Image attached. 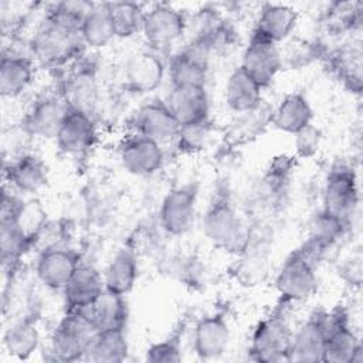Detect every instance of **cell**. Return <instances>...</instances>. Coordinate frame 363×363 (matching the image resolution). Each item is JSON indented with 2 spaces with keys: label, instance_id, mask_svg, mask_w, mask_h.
<instances>
[{
  "label": "cell",
  "instance_id": "9",
  "mask_svg": "<svg viewBox=\"0 0 363 363\" xmlns=\"http://www.w3.org/2000/svg\"><path fill=\"white\" fill-rule=\"evenodd\" d=\"M187 20L183 11L172 4H155L145 14L142 35L150 50L156 52L166 51L186 31Z\"/></svg>",
  "mask_w": 363,
  "mask_h": 363
},
{
  "label": "cell",
  "instance_id": "29",
  "mask_svg": "<svg viewBox=\"0 0 363 363\" xmlns=\"http://www.w3.org/2000/svg\"><path fill=\"white\" fill-rule=\"evenodd\" d=\"M34 60L23 54H3L0 62V94L4 98L21 95L33 82Z\"/></svg>",
  "mask_w": 363,
  "mask_h": 363
},
{
  "label": "cell",
  "instance_id": "38",
  "mask_svg": "<svg viewBox=\"0 0 363 363\" xmlns=\"http://www.w3.org/2000/svg\"><path fill=\"white\" fill-rule=\"evenodd\" d=\"M182 332L180 329L172 332L167 337L152 343L146 352L145 359L150 363H173L182 360Z\"/></svg>",
  "mask_w": 363,
  "mask_h": 363
},
{
  "label": "cell",
  "instance_id": "8",
  "mask_svg": "<svg viewBox=\"0 0 363 363\" xmlns=\"http://www.w3.org/2000/svg\"><path fill=\"white\" fill-rule=\"evenodd\" d=\"M359 204V183L352 166L335 163L326 174L323 186V210L350 223Z\"/></svg>",
  "mask_w": 363,
  "mask_h": 363
},
{
  "label": "cell",
  "instance_id": "36",
  "mask_svg": "<svg viewBox=\"0 0 363 363\" xmlns=\"http://www.w3.org/2000/svg\"><path fill=\"white\" fill-rule=\"evenodd\" d=\"M95 3L85 0H67L51 4L44 18L75 33L81 31V27L94 9Z\"/></svg>",
  "mask_w": 363,
  "mask_h": 363
},
{
  "label": "cell",
  "instance_id": "11",
  "mask_svg": "<svg viewBox=\"0 0 363 363\" xmlns=\"http://www.w3.org/2000/svg\"><path fill=\"white\" fill-rule=\"evenodd\" d=\"M133 130L160 145L173 142L179 133L180 123L164 102V99H150L139 106L133 116Z\"/></svg>",
  "mask_w": 363,
  "mask_h": 363
},
{
  "label": "cell",
  "instance_id": "26",
  "mask_svg": "<svg viewBox=\"0 0 363 363\" xmlns=\"http://www.w3.org/2000/svg\"><path fill=\"white\" fill-rule=\"evenodd\" d=\"M349 221L342 220L326 210L315 214L309 224L308 240L302 245L316 261L329 251L346 233Z\"/></svg>",
  "mask_w": 363,
  "mask_h": 363
},
{
  "label": "cell",
  "instance_id": "22",
  "mask_svg": "<svg viewBox=\"0 0 363 363\" xmlns=\"http://www.w3.org/2000/svg\"><path fill=\"white\" fill-rule=\"evenodd\" d=\"M4 177L20 193H38L48 182V169L44 160L33 153H23L4 166Z\"/></svg>",
  "mask_w": 363,
  "mask_h": 363
},
{
  "label": "cell",
  "instance_id": "13",
  "mask_svg": "<svg viewBox=\"0 0 363 363\" xmlns=\"http://www.w3.org/2000/svg\"><path fill=\"white\" fill-rule=\"evenodd\" d=\"M164 62L159 52L140 50L128 57L123 65L125 88L133 94H149L157 89L164 77Z\"/></svg>",
  "mask_w": 363,
  "mask_h": 363
},
{
  "label": "cell",
  "instance_id": "18",
  "mask_svg": "<svg viewBox=\"0 0 363 363\" xmlns=\"http://www.w3.org/2000/svg\"><path fill=\"white\" fill-rule=\"evenodd\" d=\"M96 125L92 115L68 106L65 118L57 132L55 143L65 155H82L96 140Z\"/></svg>",
  "mask_w": 363,
  "mask_h": 363
},
{
  "label": "cell",
  "instance_id": "37",
  "mask_svg": "<svg viewBox=\"0 0 363 363\" xmlns=\"http://www.w3.org/2000/svg\"><path fill=\"white\" fill-rule=\"evenodd\" d=\"M213 135V122L210 118L187 125H182L174 139L176 149L182 155H194L201 152Z\"/></svg>",
  "mask_w": 363,
  "mask_h": 363
},
{
  "label": "cell",
  "instance_id": "24",
  "mask_svg": "<svg viewBox=\"0 0 363 363\" xmlns=\"http://www.w3.org/2000/svg\"><path fill=\"white\" fill-rule=\"evenodd\" d=\"M298 18L299 13L288 4L265 3L258 13L252 34L278 44L294 31Z\"/></svg>",
  "mask_w": 363,
  "mask_h": 363
},
{
  "label": "cell",
  "instance_id": "3",
  "mask_svg": "<svg viewBox=\"0 0 363 363\" xmlns=\"http://www.w3.org/2000/svg\"><path fill=\"white\" fill-rule=\"evenodd\" d=\"M315 262L316 259L303 247L286 257L275 278V288L282 303L303 302L313 295L318 286Z\"/></svg>",
  "mask_w": 363,
  "mask_h": 363
},
{
  "label": "cell",
  "instance_id": "30",
  "mask_svg": "<svg viewBox=\"0 0 363 363\" xmlns=\"http://www.w3.org/2000/svg\"><path fill=\"white\" fill-rule=\"evenodd\" d=\"M138 271L135 252L128 247L119 248L102 274L105 289L119 295H128L138 281Z\"/></svg>",
  "mask_w": 363,
  "mask_h": 363
},
{
  "label": "cell",
  "instance_id": "17",
  "mask_svg": "<svg viewBox=\"0 0 363 363\" xmlns=\"http://www.w3.org/2000/svg\"><path fill=\"white\" fill-rule=\"evenodd\" d=\"M326 333V311H315L292 332L288 362H322Z\"/></svg>",
  "mask_w": 363,
  "mask_h": 363
},
{
  "label": "cell",
  "instance_id": "21",
  "mask_svg": "<svg viewBox=\"0 0 363 363\" xmlns=\"http://www.w3.org/2000/svg\"><path fill=\"white\" fill-rule=\"evenodd\" d=\"M182 125L210 118V99L206 85H176L164 99Z\"/></svg>",
  "mask_w": 363,
  "mask_h": 363
},
{
  "label": "cell",
  "instance_id": "10",
  "mask_svg": "<svg viewBox=\"0 0 363 363\" xmlns=\"http://www.w3.org/2000/svg\"><path fill=\"white\" fill-rule=\"evenodd\" d=\"M67 111L68 104L65 102L62 94L40 95L33 101L24 113L21 119V129L28 136L55 139Z\"/></svg>",
  "mask_w": 363,
  "mask_h": 363
},
{
  "label": "cell",
  "instance_id": "20",
  "mask_svg": "<svg viewBox=\"0 0 363 363\" xmlns=\"http://www.w3.org/2000/svg\"><path fill=\"white\" fill-rule=\"evenodd\" d=\"M104 291L102 274L94 265L81 262L62 289L65 311L77 312L88 308Z\"/></svg>",
  "mask_w": 363,
  "mask_h": 363
},
{
  "label": "cell",
  "instance_id": "16",
  "mask_svg": "<svg viewBox=\"0 0 363 363\" xmlns=\"http://www.w3.org/2000/svg\"><path fill=\"white\" fill-rule=\"evenodd\" d=\"M240 67L264 89L274 81L282 67V57L278 45L251 34L242 52Z\"/></svg>",
  "mask_w": 363,
  "mask_h": 363
},
{
  "label": "cell",
  "instance_id": "19",
  "mask_svg": "<svg viewBox=\"0 0 363 363\" xmlns=\"http://www.w3.org/2000/svg\"><path fill=\"white\" fill-rule=\"evenodd\" d=\"M230 343V325L223 312L201 316L193 329V349L199 359L213 360L224 354Z\"/></svg>",
  "mask_w": 363,
  "mask_h": 363
},
{
  "label": "cell",
  "instance_id": "7",
  "mask_svg": "<svg viewBox=\"0 0 363 363\" xmlns=\"http://www.w3.org/2000/svg\"><path fill=\"white\" fill-rule=\"evenodd\" d=\"M95 333L94 326L82 312H68L61 318L50 339V353L55 360H84L88 343Z\"/></svg>",
  "mask_w": 363,
  "mask_h": 363
},
{
  "label": "cell",
  "instance_id": "23",
  "mask_svg": "<svg viewBox=\"0 0 363 363\" xmlns=\"http://www.w3.org/2000/svg\"><path fill=\"white\" fill-rule=\"evenodd\" d=\"M77 312H82L88 318L95 332L126 329L129 318V308L125 295H119L108 289H105L88 308Z\"/></svg>",
  "mask_w": 363,
  "mask_h": 363
},
{
  "label": "cell",
  "instance_id": "32",
  "mask_svg": "<svg viewBox=\"0 0 363 363\" xmlns=\"http://www.w3.org/2000/svg\"><path fill=\"white\" fill-rule=\"evenodd\" d=\"M40 330L35 319L21 318L11 323L3 335V346L10 356L28 359L40 346Z\"/></svg>",
  "mask_w": 363,
  "mask_h": 363
},
{
  "label": "cell",
  "instance_id": "4",
  "mask_svg": "<svg viewBox=\"0 0 363 363\" xmlns=\"http://www.w3.org/2000/svg\"><path fill=\"white\" fill-rule=\"evenodd\" d=\"M292 330L285 313L277 309L264 318L252 332L248 357L255 362H288Z\"/></svg>",
  "mask_w": 363,
  "mask_h": 363
},
{
  "label": "cell",
  "instance_id": "33",
  "mask_svg": "<svg viewBox=\"0 0 363 363\" xmlns=\"http://www.w3.org/2000/svg\"><path fill=\"white\" fill-rule=\"evenodd\" d=\"M33 245L13 218H0V257L4 272L14 271Z\"/></svg>",
  "mask_w": 363,
  "mask_h": 363
},
{
  "label": "cell",
  "instance_id": "5",
  "mask_svg": "<svg viewBox=\"0 0 363 363\" xmlns=\"http://www.w3.org/2000/svg\"><path fill=\"white\" fill-rule=\"evenodd\" d=\"M199 184L184 183L170 189L162 200L159 210L160 227L172 237L187 234L197 216Z\"/></svg>",
  "mask_w": 363,
  "mask_h": 363
},
{
  "label": "cell",
  "instance_id": "25",
  "mask_svg": "<svg viewBox=\"0 0 363 363\" xmlns=\"http://www.w3.org/2000/svg\"><path fill=\"white\" fill-rule=\"evenodd\" d=\"M62 96L69 108L94 113L99 101V82L92 65L77 68L65 81Z\"/></svg>",
  "mask_w": 363,
  "mask_h": 363
},
{
  "label": "cell",
  "instance_id": "6",
  "mask_svg": "<svg viewBox=\"0 0 363 363\" xmlns=\"http://www.w3.org/2000/svg\"><path fill=\"white\" fill-rule=\"evenodd\" d=\"M362 360V343L345 308L326 311V333L322 362L354 363Z\"/></svg>",
  "mask_w": 363,
  "mask_h": 363
},
{
  "label": "cell",
  "instance_id": "12",
  "mask_svg": "<svg viewBox=\"0 0 363 363\" xmlns=\"http://www.w3.org/2000/svg\"><path fill=\"white\" fill-rule=\"evenodd\" d=\"M81 262V255L74 248L52 244L40 252L35 262V274L47 288L62 291Z\"/></svg>",
  "mask_w": 363,
  "mask_h": 363
},
{
  "label": "cell",
  "instance_id": "15",
  "mask_svg": "<svg viewBox=\"0 0 363 363\" xmlns=\"http://www.w3.org/2000/svg\"><path fill=\"white\" fill-rule=\"evenodd\" d=\"M119 160L128 173L133 176H150L162 169L164 152L160 143L133 133L121 143Z\"/></svg>",
  "mask_w": 363,
  "mask_h": 363
},
{
  "label": "cell",
  "instance_id": "31",
  "mask_svg": "<svg viewBox=\"0 0 363 363\" xmlns=\"http://www.w3.org/2000/svg\"><path fill=\"white\" fill-rule=\"evenodd\" d=\"M126 329L95 332L88 343L84 360L94 363H119L128 359Z\"/></svg>",
  "mask_w": 363,
  "mask_h": 363
},
{
  "label": "cell",
  "instance_id": "28",
  "mask_svg": "<svg viewBox=\"0 0 363 363\" xmlns=\"http://www.w3.org/2000/svg\"><path fill=\"white\" fill-rule=\"evenodd\" d=\"M313 109L302 92L286 94L271 111L269 123L281 132L294 135L312 122Z\"/></svg>",
  "mask_w": 363,
  "mask_h": 363
},
{
  "label": "cell",
  "instance_id": "39",
  "mask_svg": "<svg viewBox=\"0 0 363 363\" xmlns=\"http://www.w3.org/2000/svg\"><path fill=\"white\" fill-rule=\"evenodd\" d=\"M322 142V130L315 126L312 122L306 126L301 128L298 132L294 133V147L295 155L299 159H311L313 157Z\"/></svg>",
  "mask_w": 363,
  "mask_h": 363
},
{
  "label": "cell",
  "instance_id": "1",
  "mask_svg": "<svg viewBox=\"0 0 363 363\" xmlns=\"http://www.w3.org/2000/svg\"><path fill=\"white\" fill-rule=\"evenodd\" d=\"M203 231L208 241L224 251H244L250 235L235 204L225 190L214 193L203 217Z\"/></svg>",
  "mask_w": 363,
  "mask_h": 363
},
{
  "label": "cell",
  "instance_id": "14",
  "mask_svg": "<svg viewBox=\"0 0 363 363\" xmlns=\"http://www.w3.org/2000/svg\"><path fill=\"white\" fill-rule=\"evenodd\" d=\"M210 48L197 40L180 48L169 61V78L176 85H206Z\"/></svg>",
  "mask_w": 363,
  "mask_h": 363
},
{
  "label": "cell",
  "instance_id": "27",
  "mask_svg": "<svg viewBox=\"0 0 363 363\" xmlns=\"http://www.w3.org/2000/svg\"><path fill=\"white\" fill-rule=\"evenodd\" d=\"M224 101L235 113H247L261 106L262 88L241 67H237L227 78Z\"/></svg>",
  "mask_w": 363,
  "mask_h": 363
},
{
  "label": "cell",
  "instance_id": "34",
  "mask_svg": "<svg viewBox=\"0 0 363 363\" xmlns=\"http://www.w3.org/2000/svg\"><path fill=\"white\" fill-rule=\"evenodd\" d=\"M79 35L84 45L94 50L105 48L111 44L116 34L106 3H95L81 27Z\"/></svg>",
  "mask_w": 363,
  "mask_h": 363
},
{
  "label": "cell",
  "instance_id": "35",
  "mask_svg": "<svg viewBox=\"0 0 363 363\" xmlns=\"http://www.w3.org/2000/svg\"><path fill=\"white\" fill-rule=\"evenodd\" d=\"M116 37L130 38L142 34L146 11L140 4L132 1L106 3Z\"/></svg>",
  "mask_w": 363,
  "mask_h": 363
},
{
  "label": "cell",
  "instance_id": "2",
  "mask_svg": "<svg viewBox=\"0 0 363 363\" xmlns=\"http://www.w3.org/2000/svg\"><path fill=\"white\" fill-rule=\"evenodd\" d=\"M84 47L79 33L67 30L47 18L30 40L31 58L44 67H60L79 57Z\"/></svg>",
  "mask_w": 363,
  "mask_h": 363
}]
</instances>
